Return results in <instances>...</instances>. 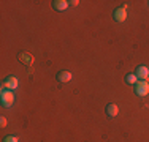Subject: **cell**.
I'll return each instance as SVG.
<instances>
[{
    "label": "cell",
    "instance_id": "1",
    "mask_svg": "<svg viewBox=\"0 0 149 142\" xmlns=\"http://www.w3.org/2000/svg\"><path fill=\"white\" fill-rule=\"evenodd\" d=\"M0 103H2L3 108H11L13 103H15V95L11 93V90L3 88L2 93H0Z\"/></svg>",
    "mask_w": 149,
    "mask_h": 142
},
{
    "label": "cell",
    "instance_id": "2",
    "mask_svg": "<svg viewBox=\"0 0 149 142\" xmlns=\"http://www.w3.org/2000/svg\"><path fill=\"white\" fill-rule=\"evenodd\" d=\"M135 93H136V97H146L149 93V84L146 81H138L135 84Z\"/></svg>",
    "mask_w": 149,
    "mask_h": 142
},
{
    "label": "cell",
    "instance_id": "3",
    "mask_svg": "<svg viewBox=\"0 0 149 142\" xmlns=\"http://www.w3.org/2000/svg\"><path fill=\"white\" fill-rule=\"evenodd\" d=\"M17 85H19V82H17V77L15 76H8L5 81H3V88H6V90H16Z\"/></svg>",
    "mask_w": 149,
    "mask_h": 142
},
{
    "label": "cell",
    "instance_id": "4",
    "mask_svg": "<svg viewBox=\"0 0 149 142\" xmlns=\"http://www.w3.org/2000/svg\"><path fill=\"white\" fill-rule=\"evenodd\" d=\"M114 19L118 22H124L127 19V5H122L120 8H118L114 11Z\"/></svg>",
    "mask_w": 149,
    "mask_h": 142
},
{
    "label": "cell",
    "instance_id": "5",
    "mask_svg": "<svg viewBox=\"0 0 149 142\" xmlns=\"http://www.w3.org/2000/svg\"><path fill=\"white\" fill-rule=\"evenodd\" d=\"M17 60L26 63L27 66H30L32 63H33V57H32V54H29V52H21V54L17 55Z\"/></svg>",
    "mask_w": 149,
    "mask_h": 142
},
{
    "label": "cell",
    "instance_id": "6",
    "mask_svg": "<svg viewBox=\"0 0 149 142\" xmlns=\"http://www.w3.org/2000/svg\"><path fill=\"white\" fill-rule=\"evenodd\" d=\"M136 77L138 79H141V81H146L148 77H149V68L148 66H138L136 68Z\"/></svg>",
    "mask_w": 149,
    "mask_h": 142
},
{
    "label": "cell",
    "instance_id": "7",
    "mask_svg": "<svg viewBox=\"0 0 149 142\" xmlns=\"http://www.w3.org/2000/svg\"><path fill=\"white\" fill-rule=\"evenodd\" d=\"M56 79H57L59 82H68V81L72 79V73H70V71H59V73L56 74Z\"/></svg>",
    "mask_w": 149,
    "mask_h": 142
},
{
    "label": "cell",
    "instance_id": "8",
    "mask_svg": "<svg viewBox=\"0 0 149 142\" xmlns=\"http://www.w3.org/2000/svg\"><path fill=\"white\" fill-rule=\"evenodd\" d=\"M118 112H119V109H118V106L114 104V103H109V104H106V114H108V117H116L118 115Z\"/></svg>",
    "mask_w": 149,
    "mask_h": 142
},
{
    "label": "cell",
    "instance_id": "9",
    "mask_svg": "<svg viewBox=\"0 0 149 142\" xmlns=\"http://www.w3.org/2000/svg\"><path fill=\"white\" fill-rule=\"evenodd\" d=\"M52 6H54V10H57V11H63V10H67V6H68V2H65V0H54V2H52Z\"/></svg>",
    "mask_w": 149,
    "mask_h": 142
},
{
    "label": "cell",
    "instance_id": "10",
    "mask_svg": "<svg viewBox=\"0 0 149 142\" xmlns=\"http://www.w3.org/2000/svg\"><path fill=\"white\" fill-rule=\"evenodd\" d=\"M136 79H138V77H136V74H132V73H130V74H127V76H125V81H127V84H136Z\"/></svg>",
    "mask_w": 149,
    "mask_h": 142
},
{
    "label": "cell",
    "instance_id": "11",
    "mask_svg": "<svg viewBox=\"0 0 149 142\" xmlns=\"http://www.w3.org/2000/svg\"><path fill=\"white\" fill-rule=\"evenodd\" d=\"M3 142H19V141H17L16 136H6L5 139H3Z\"/></svg>",
    "mask_w": 149,
    "mask_h": 142
},
{
    "label": "cell",
    "instance_id": "12",
    "mask_svg": "<svg viewBox=\"0 0 149 142\" xmlns=\"http://www.w3.org/2000/svg\"><path fill=\"white\" fill-rule=\"evenodd\" d=\"M0 126H2V128L6 126V119H5V117H2V119H0Z\"/></svg>",
    "mask_w": 149,
    "mask_h": 142
},
{
    "label": "cell",
    "instance_id": "13",
    "mask_svg": "<svg viewBox=\"0 0 149 142\" xmlns=\"http://www.w3.org/2000/svg\"><path fill=\"white\" fill-rule=\"evenodd\" d=\"M70 3H72L73 6H78V5H79V0H73V2H70Z\"/></svg>",
    "mask_w": 149,
    "mask_h": 142
}]
</instances>
